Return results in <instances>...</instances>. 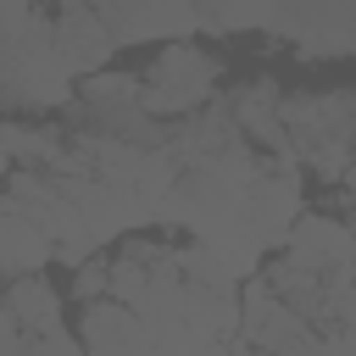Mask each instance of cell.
<instances>
[{"instance_id":"cell-16","label":"cell","mask_w":356,"mask_h":356,"mask_svg":"<svg viewBox=\"0 0 356 356\" xmlns=\"http://www.w3.org/2000/svg\"><path fill=\"white\" fill-rule=\"evenodd\" d=\"M72 295H78L83 306L106 300V295H111V256H95V261H83V267H72Z\"/></svg>"},{"instance_id":"cell-10","label":"cell","mask_w":356,"mask_h":356,"mask_svg":"<svg viewBox=\"0 0 356 356\" xmlns=\"http://www.w3.org/2000/svg\"><path fill=\"white\" fill-rule=\"evenodd\" d=\"M222 100L239 117V134L261 156H289V139H284V83L278 78H250V83L228 89Z\"/></svg>"},{"instance_id":"cell-19","label":"cell","mask_w":356,"mask_h":356,"mask_svg":"<svg viewBox=\"0 0 356 356\" xmlns=\"http://www.w3.org/2000/svg\"><path fill=\"white\" fill-rule=\"evenodd\" d=\"M211 356H261V350H250L245 339H234V345H222V350H211Z\"/></svg>"},{"instance_id":"cell-8","label":"cell","mask_w":356,"mask_h":356,"mask_svg":"<svg viewBox=\"0 0 356 356\" xmlns=\"http://www.w3.org/2000/svg\"><path fill=\"white\" fill-rule=\"evenodd\" d=\"M106 33L117 44H178L200 33V11L195 6H95Z\"/></svg>"},{"instance_id":"cell-17","label":"cell","mask_w":356,"mask_h":356,"mask_svg":"<svg viewBox=\"0 0 356 356\" xmlns=\"http://www.w3.org/2000/svg\"><path fill=\"white\" fill-rule=\"evenodd\" d=\"M22 356H83V345H78V334L56 328V334H28Z\"/></svg>"},{"instance_id":"cell-5","label":"cell","mask_w":356,"mask_h":356,"mask_svg":"<svg viewBox=\"0 0 356 356\" xmlns=\"http://www.w3.org/2000/svg\"><path fill=\"white\" fill-rule=\"evenodd\" d=\"M239 339L261 356H323V328H312L300 312H289L267 289L261 273L239 289Z\"/></svg>"},{"instance_id":"cell-11","label":"cell","mask_w":356,"mask_h":356,"mask_svg":"<svg viewBox=\"0 0 356 356\" xmlns=\"http://www.w3.org/2000/svg\"><path fill=\"white\" fill-rule=\"evenodd\" d=\"M56 261V250H50V239L0 195V278L6 284H17V278H39L44 267Z\"/></svg>"},{"instance_id":"cell-9","label":"cell","mask_w":356,"mask_h":356,"mask_svg":"<svg viewBox=\"0 0 356 356\" xmlns=\"http://www.w3.org/2000/svg\"><path fill=\"white\" fill-rule=\"evenodd\" d=\"M50 28H56V50H61V61H67V72H72L78 83L111 67L117 39L106 33V22H100L95 6H61V11L50 17Z\"/></svg>"},{"instance_id":"cell-3","label":"cell","mask_w":356,"mask_h":356,"mask_svg":"<svg viewBox=\"0 0 356 356\" xmlns=\"http://www.w3.org/2000/svg\"><path fill=\"white\" fill-rule=\"evenodd\" d=\"M217 83H222V61L195 44V39H178V44H161L156 61L139 72V111L167 122V117H195L217 100Z\"/></svg>"},{"instance_id":"cell-20","label":"cell","mask_w":356,"mask_h":356,"mask_svg":"<svg viewBox=\"0 0 356 356\" xmlns=\"http://www.w3.org/2000/svg\"><path fill=\"white\" fill-rule=\"evenodd\" d=\"M11 172H17V161H11V150H6V139H0V184H6Z\"/></svg>"},{"instance_id":"cell-14","label":"cell","mask_w":356,"mask_h":356,"mask_svg":"<svg viewBox=\"0 0 356 356\" xmlns=\"http://www.w3.org/2000/svg\"><path fill=\"white\" fill-rule=\"evenodd\" d=\"M78 106H95V111L139 106V72H117V67H106V72L83 78V89H78Z\"/></svg>"},{"instance_id":"cell-2","label":"cell","mask_w":356,"mask_h":356,"mask_svg":"<svg viewBox=\"0 0 356 356\" xmlns=\"http://www.w3.org/2000/svg\"><path fill=\"white\" fill-rule=\"evenodd\" d=\"M284 139L300 172L345 184V172L356 167V89L284 95Z\"/></svg>"},{"instance_id":"cell-15","label":"cell","mask_w":356,"mask_h":356,"mask_svg":"<svg viewBox=\"0 0 356 356\" xmlns=\"http://www.w3.org/2000/svg\"><path fill=\"white\" fill-rule=\"evenodd\" d=\"M267 17L273 6H250V11L222 6V11H200V33H267Z\"/></svg>"},{"instance_id":"cell-12","label":"cell","mask_w":356,"mask_h":356,"mask_svg":"<svg viewBox=\"0 0 356 356\" xmlns=\"http://www.w3.org/2000/svg\"><path fill=\"white\" fill-rule=\"evenodd\" d=\"M78 345L83 356H139V317L106 295L78 312Z\"/></svg>"},{"instance_id":"cell-18","label":"cell","mask_w":356,"mask_h":356,"mask_svg":"<svg viewBox=\"0 0 356 356\" xmlns=\"http://www.w3.org/2000/svg\"><path fill=\"white\" fill-rule=\"evenodd\" d=\"M345 222H350V234H356V167L345 172Z\"/></svg>"},{"instance_id":"cell-7","label":"cell","mask_w":356,"mask_h":356,"mask_svg":"<svg viewBox=\"0 0 356 356\" xmlns=\"http://www.w3.org/2000/svg\"><path fill=\"white\" fill-rule=\"evenodd\" d=\"M289 261L323 273V278H339V284H356V234L345 217H328V211H306L284 245Z\"/></svg>"},{"instance_id":"cell-4","label":"cell","mask_w":356,"mask_h":356,"mask_svg":"<svg viewBox=\"0 0 356 356\" xmlns=\"http://www.w3.org/2000/svg\"><path fill=\"white\" fill-rule=\"evenodd\" d=\"M300 217H306V172H300L289 156H261L256 184H250V195H245V217H239L245 239H250L261 256H267V250H284Z\"/></svg>"},{"instance_id":"cell-13","label":"cell","mask_w":356,"mask_h":356,"mask_svg":"<svg viewBox=\"0 0 356 356\" xmlns=\"http://www.w3.org/2000/svg\"><path fill=\"white\" fill-rule=\"evenodd\" d=\"M0 306L17 317L22 334H56V328H67V323H61V289H56L44 273H39V278H17V284H6Z\"/></svg>"},{"instance_id":"cell-6","label":"cell","mask_w":356,"mask_h":356,"mask_svg":"<svg viewBox=\"0 0 356 356\" xmlns=\"http://www.w3.org/2000/svg\"><path fill=\"white\" fill-rule=\"evenodd\" d=\"M267 33L295 39L300 61L356 56V6H273Z\"/></svg>"},{"instance_id":"cell-1","label":"cell","mask_w":356,"mask_h":356,"mask_svg":"<svg viewBox=\"0 0 356 356\" xmlns=\"http://www.w3.org/2000/svg\"><path fill=\"white\" fill-rule=\"evenodd\" d=\"M78 78L56 50V28L33 6H6L0 17V106L6 111H72Z\"/></svg>"}]
</instances>
